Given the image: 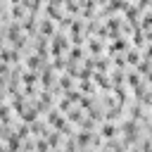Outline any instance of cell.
I'll return each instance as SVG.
<instances>
[{
  "label": "cell",
  "instance_id": "6da1fadb",
  "mask_svg": "<svg viewBox=\"0 0 152 152\" xmlns=\"http://www.w3.org/2000/svg\"><path fill=\"white\" fill-rule=\"evenodd\" d=\"M102 135H104V138L116 135V126H114V124H104V126H102Z\"/></svg>",
  "mask_w": 152,
  "mask_h": 152
}]
</instances>
